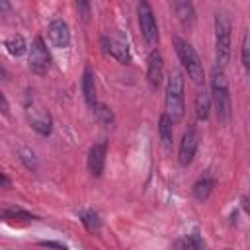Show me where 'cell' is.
<instances>
[{
  "instance_id": "277c9868",
  "label": "cell",
  "mask_w": 250,
  "mask_h": 250,
  "mask_svg": "<svg viewBox=\"0 0 250 250\" xmlns=\"http://www.w3.org/2000/svg\"><path fill=\"white\" fill-rule=\"evenodd\" d=\"M174 47L178 53V59L182 62V66L188 70V76L195 82V84H203L205 80V70H203V62L197 55V51L193 49L191 43H188L182 37H174Z\"/></svg>"
},
{
  "instance_id": "3957f363",
  "label": "cell",
  "mask_w": 250,
  "mask_h": 250,
  "mask_svg": "<svg viewBox=\"0 0 250 250\" xmlns=\"http://www.w3.org/2000/svg\"><path fill=\"white\" fill-rule=\"evenodd\" d=\"M230 18L227 14H215V59L219 68H225L230 61Z\"/></svg>"
},
{
  "instance_id": "7a4b0ae2",
  "label": "cell",
  "mask_w": 250,
  "mask_h": 250,
  "mask_svg": "<svg viewBox=\"0 0 250 250\" xmlns=\"http://www.w3.org/2000/svg\"><path fill=\"white\" fill-rule=\"evenodd\" d=\"M164 107L166 115L172 123H178L184 117L186 111V100H184V76L180 70H172L166 80V94H164Z\"/></svg>"
},
{
  "instance_id": "603a6c76",
  "label": "cell",
  "mask_w": 250,
  "mask_h": 250,
  "mask_svg": "<svg viewBox=\"0 0 250 250\" xmlns=\"http://www.w3.org/2000/svg\"><path fill=\"white\" fill-rule=\"evenodd\" d=\"M4 217H6V219H16V217H21V219H35L33 215L25 213V211H23V209H20V207L6 209V211H4Z\"/></svg>"
},
{
  "instance_id": "8fae6325",
  "label": "cell",
  "mask_w": 250,
  "mask_h": 250,
  "mask_svg": "<svg viewBox=\"0 0 250 250\" xmlns=\"http://www.w3.org/2000/svg\"><path fill=\"white\" fill-rule=\"evenodd\" d=\"M102 45H104V51L107 55H111L115 61L119 62H129V49L125 43L117 41V39H111V37H102Z\"/></svg>"
},
{
  "instance_id": "5bb4252c",
  "label": "cell",
  "mask_w": 250,
  "mask_h": 250,
  "mask_svg": "<svg viewBox=\"0 0 250 250\" xmlns=\"http://www.w3.org/2000/svg\"><path fill=\"white\" fill-rule=\"evenodd\" d=\"M213 188H215V180H213L211 176H201V178L193 184V195H195V199L205 201V199L211 195Z\"/></svg>"
},
{
  "instance_id": "cb8c5ba5",
  "label": "cell",
  "mask_w": 250,
  "mask_h": 250,
  "mask_svg": "<svg viewBox=\"0 0 250 250\" xmlns=\"http://www.w3.org/2000/svg\"><path fill=\"white\" fill-rule=\"evenodd\" d=\"M39 244H41V246H47V248H55V250H68L64 244H61V242H55V240H41Z\"/></svg>"
},
{
  "instance_id": "9c48e42d",
  "label": "cell",
  "mask_w": 250,
  "mask_h": 250,
  "mask_svg": "<svg viewBox=\"0 0 250 250\" xmlns=\"http://www.w3.org/2000/svg\"><path fill=\"white\" fill-rule=\"evenodd\" d=\"M146 78L152 88H158L164 78V59L158 51H150L146 59Z\"/></svg>"
},
{
  "instance_id": "e0dca14e",
  "label": "cell",
  "mask_w": 250,
  "mask_h": 250,
  "mask_svg": "<svg viewBox=\"0 0 250 250\" xmlns=\"http://www.w3.org/2000/svg\"><path fill=\"white\" fill-rule=\"evenodd\" d=\"M92 111H94V117H96V121H98L100 125H105V127L113 125L115 115H113V111H111L105 104H100V102H98V104L92 107Z\"/></svg>"
},
{
  "instance_id": "4316f807",
  "label": "cell",
  "mask_w": 250,
  "mask_h": 250,
  "mask_svg": "<svg viewBox=\"0 0 250 250\" xmlns=\"http://www.w3.org/2000/svg\"><path fill=\"white\" fill-rule=\"evenodd\" d=\"M172 250H191V248H189V242L188 240H176V244H174Z\"/></svg>"
},
{
  "instance_id": "5b68a950",
  "label": "cell",
  "mask_w": 250,
  "mask_h": 250,
  "mask_svg": "<svg viewBox=\"0 0 250 250\" xmlns=\"http://www.w3.org/2000/svg\"><path fill=\"white\" fill-rule=\"evenodd\" d=\"M139 27H141V35L143 39L146 41L148 47H154L158 45V25H156V20H154V14H152V8L148 2H141L139 4Z\"/></svg>"
},
{
  "instance_id": "4fadbf2b",
  "label": "cell",
  "mask_w": 250,
  "mask_h": 250,
  "mask_svg": "<svg viewBox=\"0 0 250 250\" xmlns=\"http://www.w3.org/2000/svg\"><path fill=\"white\" fill-rule=\"evenodd\" d=\"M82 94H84V100L90 107H94L98 104V100H96V80H94V72L90 68H86L84 74H82Z\"/></svg>"
},
{
  "instance_id": "ffe728a7",
  "label": "cell",
  "mask_w": 250,
  "mask_h": 250,
  "mask_svg": "<svg viewBox=\"0 0 250 250\" xmlns=\"http://www.w3.org/2000/svg\"><path fill=\"white\" fill-rule=\"evenodd\" d=\"M80 221H82V225L86 227V230H90V232H98V230L102 229V219H100V215H98L96 211H92V209L82 211V213H80Z\"/></svg>"
},
{
  "instance_id": "f1b7e54d",
  "label": "cell",
  "mask_w": 250,
  "mask_h": 250,
  "mask_svg": "<svg viewBox=\"0 0 250 250\" xmlns=\"http://www.w3.org/2000/svg\"><path fill=\"white\" fill-rule=\"evenodd\" d=\"M12 8V4L10 2H4V0H0V12H8Z\"/></svg>"
},
{
  "instance_id": "484cf974",
  "label": "cell",
  "mask_w": 250,
  "mask_h": 250,
  "mask_svg": "<svg viewBox=\"0 0 250 250\" xmlns=\"http://www.w3.org/2000/svg\"><path fill=\"white\" fill-rule=\"evenodd\" d=\"M76 8L82 12V18H84V20H88V18H90V4H88V2H78V4H76Z\"/></svg>"
},
{
  "instance_id": "ba28073f",
  "label": "cell",
  "mask_w": 250,
  "mask_h": 250,
  "mask_svg": "<svg viewBox=\"0 0 250 250\" xmlns=\"http://www.w3.org/2000/svg\"><path fill=\"white\" fill-rule=\"evenodd\" d=\"M47 33H49V41H51L53 47H57V49H66V47L70 45V29H68V23H66L64 20H61V18L53 20V21L49 23Z\"/></svg>"
},
{
  "instance_id": "9a60e30c",
  "label": "cell",
  "mask_w": 250,
  "mask_h": 250,
  "mask_svg": "<svg viewBox=\"0 0 250 250\" xmlns=\"http://www.w3.org/2000/svg\"><path fill=\"white\" fill-rule=\"evenodd\" d=\"M209 109H211V96L205 90H199L195 94V115L199 121H205L209 117Z\"/></svg>"
},
{
  "instance_id": "2e32d148",
  "label": "cell",
  "mask_w": 250,
  "mask_h": 250,
  "mask_svg": "<svg viewBox=\"0 0 250 250\" xmlns=\"http://www.w3.org/2000/svg\"><path fill=\"white\" fill-rule=\"evenodd\" d=\"M4 47H6V51L12 55V57H21L23 53H25V49H27V45H25V39L18 33V35H10L6 41H4Z\"/></svg>"
},
{
  "instance_id": "30bf717a",
  "label": "cell",
  "mask_w": 250,
  "mask_h": 250,
  "mask_svg": "<svg viewBox=\"0 0 250 250\" xmlns=\"http://www.w3.org/2000/svg\"><path fill=\"white\" fill-rule=\"evenodd\" d=\"M105 152H107L105 143H96V145L90 146V152H88V170H90V174L94 178H100L102 172H104Z\"/></svg>"
},
{
  "instance_id": "8992f818",
  "label": "cell",
  "mask_w": 250,
  "mask_h": 250,
  "mask_svg": "<svg viewBox=\"0 0 250 250\" xmlns=\"http://www.w3.org/2000/svg\"><path fill=\"white\" fill-rule=\"evenodd\" d=\"M29 70L37 76H43L49 72L51 68V55H49V49L43 41V37H35L31 47H29Z\"/></svg>"
},
{
  "instance_id": "ac0fdd59",
  "label": "cell",
  "mask_w": 250,
  "mask_h": 250,
  "mask_svg": "<svg viewBox=\"0 0 250 250\" xmlns=\"http://www.w3.org/2000/svg\"><path fill=\"white\" fill-rule=\"evenodd\" d=\"M31 129H33L35 133L43 135V137L51 135V131H53L51 115H49V113H41L39 117H33V119H31Z\"/></svg>"
},
{
  "instance_id": "83f0119b",
  "label": "cell",
  "mask_w": 250,
  "mask_h": 250,
  "mask_svg": "<svg viewBox=\"0 0 250 250\" xmlns=\"http://www.w3.org/2000/svg\"><path fill=\"white\" fill-rule=\"evenodd\" d=\"M10 184H12L10 178H6V176L0 172V188H10Z\"/></svg>"
},
{
  "instance_id": "6da1fadb",
  "label": "cell",
  "mask_w": 250,
  "mask_h": 250,
  "mask_svg": "<svg viewBox=\"0 0 250 250\" xmlns=\"http://www.w3.org/2000/svg\"><path fill=\"white\" fill-rule=\"evenodd\" d=\"M211 102L215 104V111L221 123H229L230 119V90H229V80L223 68L215 66L211 70Z\"/></svg>"
},
{
  "instance_id": "d4e9b609",
  "label": "cell",
  "mask_w": 250,
  "mask_h": 250,
  "mask_svg": "<svg viewBox=\"0 0 250 250\" xmlns=\"http://www.w3.org/2000/svg\"><path fill=\"white\" fill-rule=\"evenodd\" d=\"M0 113H4V115H8V113H10V104H8L6 96L2 94V90H0Z\"/></svg>"
},
{
  "instance_id": "52a82bcc",
  "label": "cell",
  "mask_w": 250,
  "mask_h": 250,
  "mask_svg": "<svg viewBox=\"0 0 250 250\" xmlns=\"http://www.w3.org/2000/svg\"><path fill=\"white\" fill-rule=\"evenodd\" d=\"M197 145H199V137L193 129H188L180 141V150H178V160L182 166H189L195 158L197 152Z\"/></svg>"
},
{
  "instance_id": "7402d4cb",
  "label": "cell",
  "mask_w": 250,
  "mask_h": 250,
  "mask_svg": "<svg viewBox=\"0 0 250 250\" xmlns=\"http://www.w3.org/2000/svg\"><path fill=\"white\" fill-rule=\"evenodd\" d=\"M240 55H242V64H244V68L248 70V68H250V35H248V31L242 35Z\"/></svg>"
},
{
  "instance_id": "d6986e66",
  "label": "cell",
  "mask_w": 250,
  "mask_h": 250,
  "mask_svg": "<svg viewBox=\"0 0 250 250\" xmlns=\"http://www.w3.org/2000/svg\"><path fill=\"white\" fill-rule=\"evenodd\" d=\"M172 125L174 123L170 121V117L166 113H162L158 119V135H160L164 145H172V139H174V127Z\"/></svg>"
},
{
  "instance_id": "7c38bea8",
  "label": "cell",
  "mask_w": 250,
  "mask_h": 250,
  "mask_svg": "<svg viewBox=\"0 0 250 250\" xmlns=\"http://www.w3.org/2000/svg\"><path fill=\"white\" fill-rule=\"evenodd\" d=\"M174 12H176L180 23L186 25V27H189L195 21V10H193V4L191 2H186V0L174 2Z\"/></svg>"
},
{
  "instance_id": "44dd1931",
  "label": "cell",
  "mask_w": 250,
  "mask_h": 250,
  "mask_svg": "<svg viewBox=\"0 0 250 250\" xmlns=\"http://www.w3.org/2000/svg\"><path fill=\"white\" fill-rule=\"evenodd\" d=\"M20 158L25 164V168H29V170H35L37 168V158H35V154H33L31 148H27V146L20 148Z\"/></svg>"
}]
</instances>
